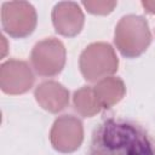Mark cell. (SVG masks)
<instances>
[{
	"label": "cell",
	"mask_w": 155,
	"mask_h": 155,
	"mask_svg": "<svg viewBox=\"0 0 155 155\" xmlns=\"http://www.w3.org/2000/svg\"><path fill=\"white\" fill-rule=\"evenodd\" d=\"M52 147L59 153H73L82 143L84 127L80 119L73 115L59 116L50 132Z\"/></svg>",
	"instance_id": "8992f818"
},
{
	"label": "cell",
	"mask_w": 155,
	"mask_h": 155,
	"mask_svg": "<svg viewBox=\"0 0 155 155\" xmlns=\"http://www.w3.org/2000/svg\"><path fill=\"white\" fill-rule=\"evenodd\" d=\"M84 13L76 2H58L52 10V22L61 35L69 38L78 35L84 27Z\"/></svg>",
	"instance_id": "ba28073f"
},
{
	"label": "cell",
	"mask_w": 155,
	"mask_h": 155,
	"mask_svg": "<svg viewBox=\"0 0 155 155\" xmlns=\"http://www.w3.org/2000/svg\"><path fill=\"white\" fill-rule=\"evenodd\" d=\"M73 104L75 111L84 117H91L99 113V110L102 109L96 98L93 87L91 86H84L75 91L73 97Z\"/></svg>",
	"instance_id": "8fae6325"
},
{
	"label": "cell",
	"mask_w": 155,
	"mask_h": 155,
	"mask_svg": "<svg viewBox=\"0 0 155 155\" xmlns=\"http://www.w3.org/2000/svg\"><path fill=\"white\" fill-rule=\"evenodd\" d=\"M151 33L148 22L137 15H127L122 17L114 35L116 48L124 57L136 58L140 56L150 45Z\"/></svg>",
	"instance_id": "7a4b0ae2"
},
{
	"label": "cell",
	"mask_w": 155,
	"mask_h": 155,
	"mask_svg": "<svg viewBox=\"0 0 155 155\" xmlns=\"http://www.w3.org/2000/svg\"><path fill=\"white\" fill-rule=\"evenodd\" d=\"M87 155H155V138L138 122L108 117L93 130Z\"/></svg>",
	"instance_id": "6da1fadb"
},
{
	"label": "cell",
	"mask_w": 155,
	"mask_h": 155,
	"mask_svg": "<svg viewBox=\"0 0 155 155\" xmlns=\"http://www.w3.org/2000/svg\"><path fill=\"white\" fill-rule=\"evenodd\" d=\"M34 84V75L24 61L8 59L0 68V87L5 93L21 94Z\"/></svg>",
	"instance_id": "52a82bcc"
},
{
	"label": "cell",
	"mask_w": 155,
	"mask_h": 155,
	"mask_svg": "<svg viewBox=\"0 0 155 155\" xmlns=\"http://www.w3.org/2000/svg\"><path fill=\"white\" fill-rule=\"evenodd\" d=\"M1 24L12 38H25L36 27V12L27 1H10L1 7Z\"/></svg>",
	"instance_id": "277c9868"
},
{
	"label": "cell",
	"mask_w": 155,
	"mask_h": 155,
	"mask_svg": "<svg viewBox=\"0 0 155 155\" xmlns=\"http://www.w3.org/2000/svg\"><path fill=\"white\" fill-rule=\"evenodd\" d=\"M142 5H143V7L145 8L147 12L155 15V1H151V0H144V1H142Z\"/></svg>",
	"instance_id": "4fadbf2b"
},
{
	"label": "cell",
	"mask_w": 155,
	"mask_h": 155,
	"mask_svg": "<svg viewBox=\"0 0 155 155\" xmlns=\"http://www.w3.org/2000/svg\"><path fill=\"white\" fill-rule=\"evenodd\" d=\"M79 65L82 76L87 81L98 82L116 71L119 61L109 44L93 42L82 51Z\"/></svg>",
	"instance_id": "3957f363"
},
{
	"label": "cell",
	"mask_w": 155,
	"mask_h": 155,
	"mask_svg": "<svg viewBox=\"0 0 155 155\" xmlns=\"http://www.w3.org/2000/svg\"><path fill=\"white\" fill-rule=\"evenodd\" d=\"M1 41H2V57L6 54V40L5 36H1Z\"/></svg>",
	"instance_id": "5bb4252c"
},
{
	"label": "cell",
	"mask_w": 155,
	"mask_h": 155,
	"mask_svg": "<svg viewBox=\"0 0 155 155\" xmlns=\"http://www.w3.org/2000/svg\"><path fill=\"white\" fill-rule=\"evenodd\" d=\"M93 91L101 108L108 109L122 99L126 93V87L121 79L109 76L98 81Z\"/></svg>",
	"instance_id": "30bf717a"
},
{
	"label": "cell",
	"mask_w": 155,
	"mask_h": 155,
	"mask_svg": "<svg viewBox=\"0 0 155 155\" xmlns=\"http://www.w3.org/2000/svg\"><path fill=\"white\" fill-rule=\"evenodd\" d=\"M30 61L35 73L40 76H54L65 64L64 45L54 38L44 39L34 46Z\"/></svg>",
	"instance_id": "5b68a950"
},
{
	"label": "cell",
	"mask_w": 155,
	"mask_h": 155,
	"mask_svg": "<svg viewBox=\"0 0 155 155\" xmlns=\"http://www.w3.org/2000/svg\"><path fill=\"white\" fill-rule=\"evenodd\" d=\"M35 99L41 108L50 113L63 110L69 103L68 90L57 81H45L35 88Z\"/></svg>",
	"instance_id": "9c48e42d"
},
{
	"label": "cell",
	"mask_w": 155,
	"mask_h": 155,
	"mask_svg": "<svg viewBox=\"0 0 155 155\" xmlns=\"http://www.w3.org/2000/svg\"><path fill=\"white\" fill-rule=\"evenodd\" d=\"M85 8L93 15H108L116 6V1H84Z\"/></svg>",
	"instance_id": "7c38bea8"
}]
</instances>
